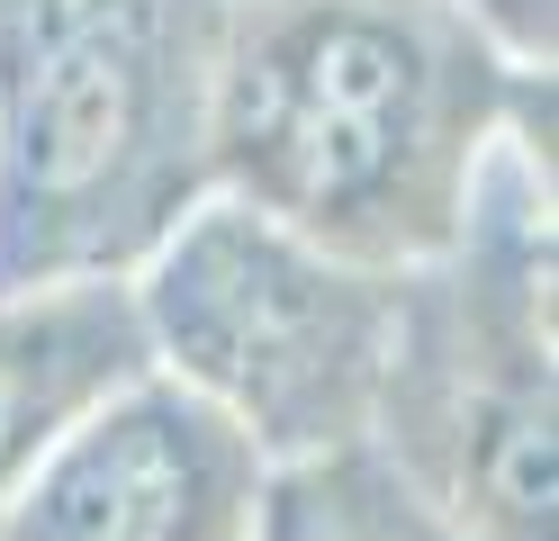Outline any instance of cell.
I'll return each instance as SVG.
<instances>
[{"instance_id": "5", "label": "cell", "mask_w": 559, "mask_h": 541, "mask_svg": "<svg viewBox=\"0 0 559 541\" xmlns=\"http://www.w3.org/2000/svg\"><path fill=\"white\" fill-rule=\"evenodd\" d=\"M145 325L118 280H63L0 298V496L73 433L99 397L145 379Z\"/></svg>"}, {"instance_id": "1", "label": "cell", "mask_w": 559, "mask_h": 541, "mask_svg": "<svg viewBox=\"0 0 559 541\" xmlns=\"http://www.w3.org/2000/svg\"><path fill=\"white\" fill-rule=\"evenodd\" d=\"M497 144V55L451 0H235L207 46L199 154L217 199L361 271L469 244Z\"/></svg>"}, {"instance_id": "4", "label": "cell", "mask_w": 559, "mask_h": 541, "mask_svg": "<svg viewBox=\"0 0 559 541\" xmlns=\"http://www.w3.org/2000/svg\"><path fill=\"white\" fill-rule=\"evenodd\" d=\"M271 460L181 379H127L118 397L0 496V541H262Z\"/></svg>"}, {"instance_id": "2", "label": "cell", "mask_w": 559, "mask_h": 541, "mask_svg": "<svg viewBox=\"0 0 559 541\" xmlns=\"http://www.w3.org/2000/svg\"><path fill=\"white\" fill-rule=\"evenodd\" d=\"M207 46L171 0H0V298L118 280L199 199Z\"/></svg>"}, {"instance_id": "3", "label": "cell", "mask_w": 559, "mask_h": 541, "mask_svg": "<svg viewBox=\"0 0 559 541\" xmlns=\"http://www.w3.org/2000/svg\"><path fill=\"white\" fill-rule=\"evenodd\" d=\"M145 361L207 397L262 460H343L379 424L406 280L334 262L243 199H190L127 289Z\"/></svg>"}, {"instance_id": "6", "label": "cell", "mask_w": 559, "mask_h": 541, "mask_svg": "<svg viewBox=\"0 0 559 541\" xmlns=\"http://www.w3.org/2000/svg\"><path fill=\"white\" fill-rule=\"evenodd\" d=\"M451 10H497V19H523V27H533V19H550V0H451Z\"/></svg>"}]
</instances>
